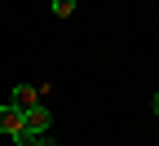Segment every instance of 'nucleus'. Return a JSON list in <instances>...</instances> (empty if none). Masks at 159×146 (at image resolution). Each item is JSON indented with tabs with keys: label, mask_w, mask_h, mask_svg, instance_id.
Segmentation results:
<instances>
[{
	"label": "nucleus",
	"mask_w": 159,
	"mask_h": 146,
	"mask_svg": "<svg viewBox=\"0 0 159 146\" xmlns=\"http://www.w3.org/2000/svg\"><path fill=\"white\" fill-rule=\"evenodd\" d=\"M49 124H53V115H49V106H40V102H31V106H22V129H18V146H35V137H44L49 133Z\"/></svg>",
	"instance_id": "nucleus-1"
},
{
	"label": "nucleus",
	"mask_w": 159,
	"mask_h": 146,
	"mask_svg": "<svg viewBox=\"0 0 159 146\" xmlns=\"http://www.w3.org/2000/svg\"><path fill=\"white\" fill-rule=\"evenodd\" d=\"M18 129H22V106H0V133L5 137H18Z\"/></svg>",
	"instance_id": "nucleus-2"
},
{
	"label": "nucleus",
	"mask_w": 159,
	"mask_h": 146,
	"mask_svg": "<svg viewBox=\"0 0 159 146\" xmlns=\"http://www.w3.org/2000/svg\"><path fill=\"white\" fill-rule=\"evenodd\" d=\"M9 102H13V106H31V102H40V89H35V84H18Z\"/></svg>",
	"instance_id": "nucleus-3"
},
{
	"label": "nucleus",
	"mask_w": 159,
	"mask_h": 146,
	"mask_svg": "<svg viewBox=\"0 0 159 146\" xmlns=\"http://www.w3.org/2000/svg\"><path fill=\"white\" fill-rule=\"evenodd\" d=\"M49 13L53 18H71L75 13V0H49Z\"/></svg>",
	"instance_id": "nucleus-4"
},
{
	"label": "nucleus",
	"mask_w": 159,
	"mask_h": 146,
	"mask_svg": "<svg viewBox=\"0 0 159 146\" xmlns=\"http://www.w3.org/2000/svg\"><path fill=\"white\" fill-rule=\"evenodd\" d=\"M150 106H155V115H159V93H155V102H150Z\"/></svg>",
	"instance_id": "nucleus-5"
}]
</instances>
